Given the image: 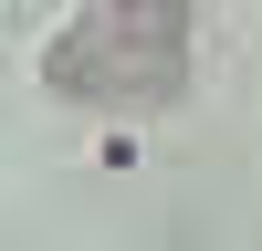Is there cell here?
I'll list each match as a JSON object with an SVG mask.
<instances>
[{"instance_id":"cell-2","label":"cell","mask_w":262,"mask_h":251,"mask_svg":"<svg viewBox=\"0 0 262 251\" xmlns=\"http://www.w3.org/2000/svg\"><path fill=\"white\" fill-rule=\"evenodd\" d=\"M168 11H189V0H168Z\"/></svg>"},{"instance_id":"cell-1","label":"cell","mask_w":262,"mask_h":251,"mask_svg":"<svg viewBox=\"0 0 262 251\" xmlns=\"http://www.w3.org/2000/svg\"><path fill=\"white\" fill-rule=\"evenodd\" d=\"M42 84L95 115H168L189 94V11L168 0H84L42 53Z\"/></svg>"}]
</instances>
